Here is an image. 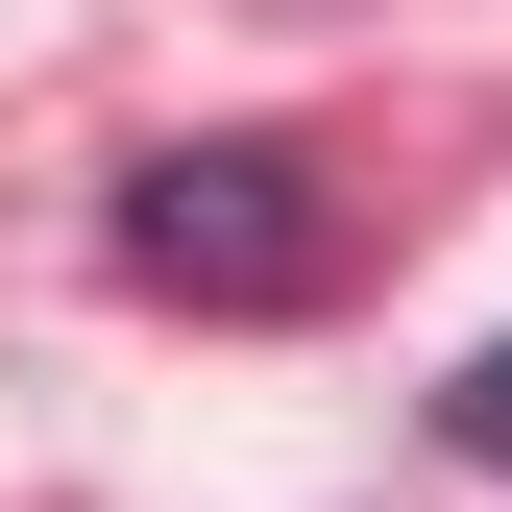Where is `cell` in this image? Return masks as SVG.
<instances>
[{
	"mask_svg": "<svg viewBox=\"0 0 512 512\" xmlns=\"http://www.w3.org/2000/svg\"><path fill=\"white\" fill-rule=\"evenodd\" d=\"M439 439H464V464H512V342L464 366V391H439Z\"/></svg>",
	"mask_w": 512,
	"mask_h": 512,
	"instance_id": "obj_2",
	"label": "cell"
},
{
	"mask_svg": "<svg viewBox=\"0 0 512 512\" xmlns=\"http://www.w3.org/2000/svg\"><path fill=\"white\" fill-rule=\"evenodd\" d=\"M122 269H147V293H220V317H293L342 244H317V171L293 147H147V171H122Z\"/></svg>",
	"mask_w": 512,
	"mask_h": 512,
	"instance_id": "obj_1",
	"label": "cell"
}]
</instances>
